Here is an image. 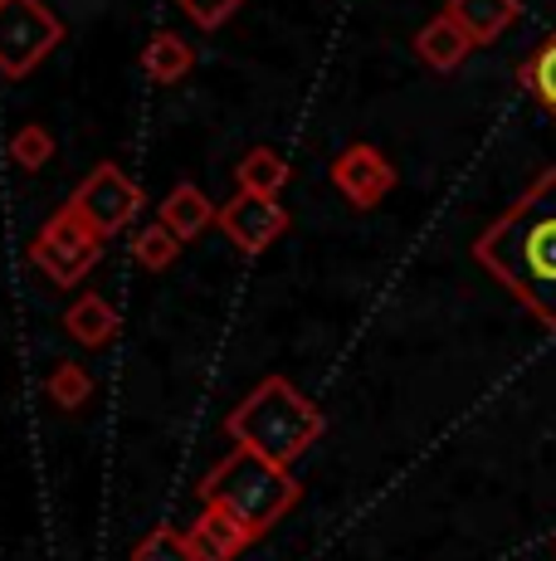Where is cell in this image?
I'll list each match as a JSON object with an SVG mask.
<instances>
[{
    "instance_id": "obj_15",
    "label": "cell",
    "mask_w": 556,
    "mask_h": 561,
    "mask_svg": "<svg viewBox=\"0 0 556 561\" xmlns=\"http://www.w3.org/2000/svg\"><path fill=\"white\" fill-rule=\"evenodd\" d=\"M518 83L556 117V30H552L547 39H542L537 49L528 54V59L518 64Z\"/></svg>"
},
{
    "instance_id": "obj_3",
    "label": "cell",
    "mask_w": 556,
    "mask_h": 561,
    "mask_svg": "<svg viewBox=\"0 0 556 561\" xmlns=\"http://www.w3.org/2000/svg\"><path fill=\"white\" fill-rule=\"evenodd\" d=\"M303 483L283 469V463L254 455V449H234L224 463L200 479V503H220L250 527L254 537H264L269 527L298 503Z\"/></svg>"
},
{
    "instance_id": "obj_6",
    "label": "cell",
    "mask_w": 556,
    "mask_h": 561,
    "mask_svg": "<svg viewBox=\"0 0 556 561\" xmlns=\"http://www.w3.org/2000/svg\"><path fill=\"white\" fill-rule=\"evenodd\" d=\"M69 205L103 234V240H113V234H123L127 225L137 220V210H142V191H137V181L127 176L117 161H99V167L79 181V191L69 196Z\"/></svg>"
},
{
    "instance_id": "obj_5",
    "label": "cell",
    "mask_w": 556,
    "mask_h": 561,
    "mask_svg": "<svg viewBox=\"0 0 556 561\" xmlns=\"http://www.w3.org/2000/svg\"><path fill=\"white\" fill-rule=\"evenodd\" d=\"M59 39L63 25L45 0H0V79H30Z\"/></svg>"
},
{
    "instance_id": "obj_22",
    "label": "cell",
    "mask_w": 556,
    "mask_h": 561,
    "mask_svg": "<svg viewBox=\"0 0 556 561\" xmlns=\"http://www.w3.org/2000/svg\"><path fill=\"white\" fill-rule=\"evenodd\" d=\"M552 552H556V542H552Z\"/></svg>"
},
{
    "instance_id": "obj_17",
    "label": "cell",
    "mask_w": 556,
    "mask_h": 561,
    "mask_svg": "<svg viewBox=\"0 0 556 561\" xmlns=\"http://www.w3.org/2000/svg\"><path fill=\"white\" fill-rule=\"evenodd\" d=\"M176 254H181V240L166 230L162 220L132 234V259L147 268V274H162V268H171V264H176Z\"/></svg>"
},
{
    "instance_id": "obj_7",
    "label": "cell",
    "mask_w": 556,
    "mask_h": 561,
    "mask_svg": "<svg viewBox=\"0 0 556 561\" xmlns=\"http://www.w3.org/2000/svg\"><path fill=\"white\" fill-rule=\"evenodd\" d=\"M220 230H224V240H230L234 250L264 254L278 234L288 230V210L278 205V196H254V191H240V196L224 201Z\"/></svg>"
},
{
    "instance_id": "obj_12",
    "label": "cell",
    "mask_w": 556,
    "mask_h": 561,
    "mask_svg": "<svg viewBox=\"0 0 556 561\" xmlns=\"http://www.w3.org/2000/svg\"><path fill=\"white\" fill-rule=\"evenodd\" d=\"M220 220V210L210 205V196L200 186H190V181H181V186H171L166 191V201H162V225L171 234H176L181 244L186 240H196L200 230H210V225Z\"/></svg>"
},
{
    "instance_id": "obj_14",
    "label": "cell",
    "mask_w": 556,
    "mask_h": 561,
    "mask_svg": "<svg viewBox=\"0 0 556 561\" xmlns=\"http://www.w3.org/2000/svg\"><path fill=\"white\" fill-rule=\"evenodd\" d=\"M142 69L152 83H181L190 69H196V49H190L181 35H171V30H157L142 49Z\"/></svg>"
},
{
    "instance_id": "obj_16",
    "label": "cell",
    "mask_w": 556,
    "mask_h": 561,
    "mask_svg": "<svg viewBox=\"0 0 556 561\" xmlns=\"http://www.w3.org/2000/svg\"><path fill=\"white\" fill-rule=\"evenodd\" d=\"M234 176H240V191H254V196H278V191L288 186V161L274 152V147H254L250 157L234 167Z\"/></svg>"
},
{
    "instance_id": "obj_11",
    "label": "cell",
    "mask_w": 556,
    "mask_h": 561,
    "mask_svg": "<svg viewBox=\"0 0 556 561\" xmlns=\"http://www.w3.org/2000/svg\"><path fill=\"white\" fill-rule=\"evenodd\" d=\"M415 54H420L435 73H454L459 64L474 54V39L464 35V25H459L454 15H435L430 25L415 35Z\"/></svg>"
},
{
    "instance_id": "obj_10",
    "label": "cell",
    "mask_w": 556,
    "mask_h": 561,
    "mask_svg": "<svg viewBox=\"0 0 556 561\" xmlns=\"http://www.w3.org/2000/svg\"><path fill=\"white\" fill-rule=\"evenodd\" d=\"M444 15H454L474 45H494L498 35H508L518 25L522 0H449Z\"/></svg>"
},
{
    "instance_id": "obj_2",
    "label": "cell",
    "mask_w": 556,
    "mask_h": 561,
    "mask_svg": "<svg viewBox=\"0 0 556 561\" xmlns=\"http://www.w3.org/2000/svg\"><path fill=\"white\" fill-rule=\"evenodd\" d=\"M230 439L240 449H254V455L274 459V463H293L313 449V439L323 435V410L308 401L293 381L283 376H264L240 405L224 420Z\"/></svg>"
},
{
    "instance_id": "obj_8",
    "label": "cell",
    "mask_w": 556,
    "mask_h": 561,
    "mask_svg": "<svg viewBox=\"0 0 556 561\" xmlns=\"http://www.w3.org/2000/svg\"><path fill=\"white\" fill-rule=\"evenodd\" d=\"M333 186L357 205V210H371V205H381L395 191V167L381 147L351 142L347 152L333 157Z\"/></svg>"
},
{
    "instance_id": "obj_9",
    "label": "cell",
    "mask_w": 556,
    "mask_h": 561,
    "mask_svg": "<svg viewBox=\"0 0 556 561\" xmlns=\"http://www.w3.org/2000/svg\"><path fill=\"white\" fill-rule=\"evenodd\" d=\"M190 542H196L200 561H234L254 542V533L220 503H200V517L190 523Z\"/></svg>"
},
{
    "instance_id": "obj_20",
    "label": "cell",
    "mask_w": 556,
    "mask_h": 561,
    "mask_svg": "<svg viewBox=\"0 0 556 561\" xmlns=\"http://www.w3.org/2000/svg\"><path fill=\"white\" fill-rule=\"evenodd\" d=\"M49 157H55V137H49V127H39V123L15 127V137H10V161H15L20 171L49 167Z\"/></svg>"
},
{
    "instance_id": "obj_18",
    "label": "cell",
    "mask_w": 556,
    "mask_h": 561,
    "mask_svg": "<svg viewBox=\"0 0 556 561\" xmlns=\"http://www.w3.org/2000/svg\"><path fill=\"white\" fill-rule=\"evenodd\" d=\"M45 391H49V401H55L59 410H83L89 405V396H93V376L83 371L79 362H59L55 371H49Z\"/></svg>"
},
{
    "instance_id": "obj_21",
    "label": "cell",
    "mask_w": 556,
    "mask_h": 561,
    "mask_svg": "<svg viewBox=\"0 0 556 561\" xmlns=\"http://www.w3.org/2000/svg\"><path fill=\"white\" fill-rule=\"evenodd\" d=\"M240 5H244V0H181V10H186L200 30H220L224 20L240 15Z\"/></svg>"
},
{
    "instance_id": "obj_4",
    "label": "cell",
    "mask_w": 556,
    "mask_h": 561,
    "mask_svg": "<svg viewBox=\"0 0 556 561\" xmlns=\"http://www.w3.org/2000/svg\"><path fill=\"white\" fill-rule=\"evenodd\" d=\"M99 254H103V234L93 230L73 205H59V210L39 225L35 240H30V264L59 288L83 284L89 268L99 264Z\"/></svg>"
},
{
    "instance_id": "obj_19",
    "label": "cell",
    "mask_w": 556,
    "mask_h": 561,
    "mask_svg": "<svg viewBox=\"0 0 556 561\" xmlns=\"http://www.w3.org/2000/svg\"><path fill=\"white\" fill-rule=\"evenodd\" d=\"M132 561H200L190 533H176V527H152L142 542L132 547Z\"/></svg>"
},
{
    "instance_id": "obj_13",
    "label": "cell",
    "mask_w": 556,
    "mask_h": 561,
    "mask_svg": "<svg viewBox=\"0 0 556 561\" xmlns=\"http://www.w3.org/2000/svg\"><path fill=\"white\" fill-rule=\"evenodd\" d=\"M63 332L73 342H83V347H108L117 337V308L103 294H83L79 304L63 312Z\"/></svg>"
},
{
    "instance_id": "obj_1",
    "label": "cell",
    "mask_w": 556,
    "mask_h": 561,
    "mask_svg": "<svg viewBox=\"0 0 556 561\" xmlns=\"http://www.w3.org/2000/svg\"><path fill=\"white\" fill-rule=\"evenodd\" d=\"M474 259L556 332V167H547L508 210L478 234Z\"/></svg>"
}]
</instances>
